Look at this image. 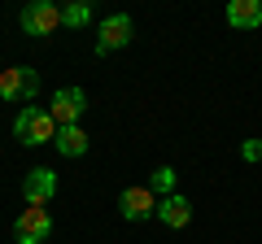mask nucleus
<instances>
[{
	"label": "nucleus",
	"mask_w": 262,
	"mask_h": 244,
	"mask_svg": "<svg viewBox=\"0 0 262 244\" xmlns=\"http://www.w3.org/2000/svg\"><path fill=\"white\" fill-rule=\"evenodd\" d=\"M22 31L27 35H53L57 27H61V9H57L53 0H31L27 9H22Z\"/></svg>",
	"instance_id": "7ed1b4c3"
},
{
	"label": "nucleus",
	"mask_w": 262,
	"mask_h": 244,
	"mask_svg": "<svg viewBox=\"0 0 262 244\" xmlns=\"http://www.w3.org/2000/svg\"><path fill=\"white\" fill-rule=\"evenodd\" d=\"M118 209H122L127 223H144L149 214H158V197H153L149 188H127L118 197Z\"/></svg>",
	"instance_id": "6e6552de"
},
{
	"label": "nucleus",
	"mask_w": 262,
	"mask_h": 244,
	"mask_svg": "<svg viewBox=\"0 0 262 244\" xmlns=\"http://www.w3.org/2000/svg\"><path fill=\"white\" fill-rule=\"evenodd\" d=\"M241 157L245 161H262V140H245L241 144Z\"/></svg>",
	"instance_id": "4468645a"
},
{
	"label": "nucleus",
	"mask_w": 262,
	"mask_h": 244,
	"mask_svg": "<svg viewBox=\"0 0 262 244\" xmlns=\"http://www.w3.org/2000/svg\"><path fill=\"white\" fill-rule=\"evenodd\" d=\"M144 188H149L153 197H162V201L175 197V170H170V166H158V170L149 175V183H144Z\"/></svg>",
	"instance_id": "f8f14e48"
},
{
	"label": "nucleus",
	"mask_w": 262,
	"mask_h": 244,
	"mask_svg": "<svg viewBox=\"0 0 262 244\" xmlns=\"http://www.w3.org/2000/svg\"><path fill=\"white\" fill-rule=\"evenodd\" d=\"M83 109H88L83 87H61V92L53 96V105H48V113H53L57 127H79V113Z\"/></svg>",
	"instance_id": "39448f33"
},
{
	"label": "nucleus",
	"mask_w": 262,
	"mask_h": 244,
	"mask_svg": "<svg viewBox=\"0 0 262 244\" xmlns=\"http://www.w3.org/2000/svg\"><path fill=\"white\" fill-rule=\"evenodd\" d=\"M131 35H136V22L127 18V13H114V18L101 22V39H96V53H114V48H127Z\"/></svg>",
	"instance_id": "0eeeda50"
},
{
	"label": "nucleus",
	"mask_w": 262,
	"mask_h": 244,
	"mask_svg": "<svg viewBox=\"0 0 262 244\" xmlns=\"http://www.w3.org/2000/svg\"><path fill=\"white\" fill-rule=\"evenodd\" d=\"M22 197H27V205H48V201L57 197V170H48V166L27 170V179H22Z\"/></svg>",
	"instance_id": "423d86ee"
},
{
	"label": "nucleus",
	"mask_w": 262,
	"mask_h": 244,
	"mask_svg": "<svg viewBox=\"0 0 262 244\" xmlns=\"http://www.w3.org/2000/svg\"><path fill=\"white\" fill-rule=\"evenodd\" d=\"M158 218L166 227H188L192 223V205H188V197H166V201H158Z\"/></svg>",
	"instance_id": "9d476101"
},
{
	"label": "nucleus",
	"mask_w": 262,
	"mask_h": 244,
	"mask_svg": "<svg viewBox=\"0 0 262 244\" xmlns=\"http://www.w3.org/2000/svg\"><path fill=\"white\" fill-rule=\"evenodd\" d=\"M13 135H18L22 144H44V140H57V122L48 109H35V105H27V109L13 118Z\"/></svg>",
	"instance_id": "f257e3e1"
},
{
	"label": "nucleus",
	"mask_w": 262,
	"mask_h": 244,
	"mask_svg": "<svg viewBox=\"0 0 262 244\" xmlns=\"http://www.w3.org/2000/svg\"><path fill=\"white\" fill-rule=\"evenodd\" d=\"M57 153H61V157H83L88 153V135L79 131V127H57Z\"/></svg>",
	"instance_id": "9b49d317"
},
{
	"label": "nucleus",
	"mask_w": 262,
	"mask_h": 244,
	"mask_svg": "<svg viewBox=\"0 0 262 244\" xmlns=\"http://www.w3.org/2000/svg\"><path fill=\"white\" fill-rule=\"evenodd\" d=\"M88 22H92V5H83V0H75V5H66L61 9V27H88Z\"/></svg>",
	"instance_id": "ddd939ff"
},
{
	"label": "nucleus",
	"mask_w": 262,
	"mask_h": 244,
	"mask_svg": "<svg viewBox=\"0 0 262 244\" xmlns=\"http://www.w3.org/2000/svg\"><path fill=\"white\" fill-rule=\"evenodd\" d=\"M48 235H53V218H48L44 205L22 209L18 223H13V240H18V244H44Z\"/></svg>",
	"instance_id": "f03ea898"
},
{
	"label": "nucleus",
	"mask_w": 262,
	"mask_h": 244,
	"mask_svg": "<svg viewBox=\"0 0 262 244\" xmlns=\"http://www.w3.org/2000/svg\"><path fill=\"white\" fill-rule=\"evenodd\" d=\"M227 22L241 27V31L262 27V0H232V5H227Z\"/></svg>",
	"instance_id": "1a4fd4ad"
},
{
	"label": "nucleus",
	"mask_w": 262,
	"mask_h": 244,
	"mask_svg": "<svg viewBox=\"0 0 262 244\" xmlns=\"http://www.w3.org/2000/svg\"><path fill=\"white\" fill-rule=\"evenodd\" d=\"M39 92V75L27 66H13V70H0V96L5 101H35Z\"/></svg>",
	"instance_id": "20e7f679"
}]
</instances>
